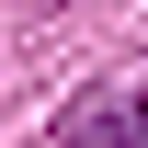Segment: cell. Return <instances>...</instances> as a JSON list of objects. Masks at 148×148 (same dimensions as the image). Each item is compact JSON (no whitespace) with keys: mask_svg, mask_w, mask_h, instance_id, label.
<instances>
[{"mask_svg":"<svg viewBox=\"0 0 148 148\" xmlns=\"http://www.w3.org/2000/svg\"><path fill=\"white\" fill-rule=\"evenodd\" d=\"M69 148H148V103H91Z\"/></svg>","mask_w":148,"mask_h":148,"instance_id":"obj_1","label":"cell"}]
</instances>
